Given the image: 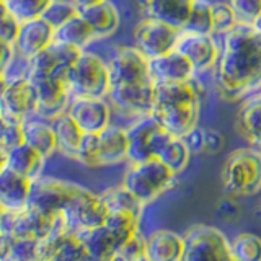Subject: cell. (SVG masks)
Returning a JSON list of instances; mask_svg holds the SVG:
<instances>
[{
	"label": "cell",
	"mask_w": 261,
	"mask_h": 261,
	"mask_svg": "<svg viewBox=\"0 0 261 261\" xmlns=\"http://www.w3.org/2000/svg\"><path fill=\"white\" fill-rule=\"evenodd\" d=\"M212 85L225 101L245 100L261 90V30L237 27L220 38V54L211 72Z\"/></svg>",
	"instance_id": "cell-1"
},
{
	"label": "cell",
	"mask_w": 261,
	"mask_h": 261,
	"mask_svg": "<svg viewBox=\"0 0 261 261\" xmlns=\"http://www.w3.org/2000/svg\"><path fill=\"white\" fill-rule=\"evenodd\" d=\"M199 77L191 82H153L152 116L176 137H186L199 126Z\"/></svg>",
	"instance_id": "cell-2"
},
{
	"label": "cell",
	"mask_w": 261,
	"mask_h": 261,
	"mask_svg": "<svg viewBox=\"0 0 261 261\" xmlns=\"http://www.w3.org/2000/svg\"><path fill=\"white\" fill-rule=\"evenodd\" d=\"M176 173L160 159L129 163L121 185L147 207L175 186Z\"/></svg>",
	"instance_id": "cell-3"
},
{
	"label": "cell",
	"mask_w": 261,
	"mask_h": 261,
	"mask_svg": "<svg viewBox=\"0 0 261 261\" xmlns=\"http://www.w3.org/2000/svg\"><path fill=\"white\" fill-rule=\"evenodd\" d=\"M224 191L232 198H248L261 191V153L240 147L228 153L222 167Z\"/></svg>",
	"instance_id": "cell-4"
},
{
	"label": "cell",
	"mask_w": 261,
	"mask_h": 261,
	"mask_svg": "<svg viewBox=\"0 0 261 261\" xmlns=\"http://www.w3.org/2000/svg\"><path fill=\"white\" fill-rule=\"evenodd\" d=\"M67 85L72 96H103L111 90L108 61L96 53L82 51L67 73Z\"/></svg>",
	"instance_id": "cell-5"
},
{
	"label": "cell",
	"mask_w": 261,
	"mask_h": 261,
	"mask_svg": "<svg viewBox=\"0 0 261 261\" xmlns=\"http://www.w3.org/2000/svg\"><path fill=\"white\" fill-rule=\"evenodd\" d=\"M183 235V261H235L230 240L217 227L194 224Z\"/></svg>",
	"instance_id": "cell-6"
},
{
	"label": "cell",
	"mask_w": 261,
	"mask_h": 261,
	"mask_svg": "<svg viewBox=\"0 0 261 261\" xmlns=\"http://www.w3.org/2000/svg\"><path fill=\"white\" fill-rule=\"evenodd\" d=\"M62 216L70 232H82L87 228H95L105 224L108 217V207L100 194L77 186L67 206L64 207Z\"/></svg>",
	"instance_id": "cell-7"
},
{
	"label": "cell",
	"mask_w": 261,
	"mask_h": 261,
	"mask_svg": "<svg viewBox=\"0 0 261 261\" xmlns=\"http://www.w3.org/2000/svg\"><path fill=\"white\" fill-rule=\"evenodd\" d=\"M126 129L129 137V163L157 159L162 147L173 136L163 129L152 114L130 121Z\"/></svg>",
	"instance_id": "cell-8"
},
{
	"label": "cell",
	"mask_w": 261,
	"mask_h": 261,
	"mask_svg": "<svg viewBox=\"0 0 261 261\" xmlns=\"http://www.w3.org/2000/svg\"><path fill=\"white\" fill-rule=\"evenodd\" d=\"M181 30L171 27V24L144 16V18L136 24L133 39L134 46L141 53H144L149 59L163 56L176 47L178 38Z\"/></svg>",
	"instance_id": "cell-9"
},
{
	"label": "cell",
	"mask_w": 261,
	"mask_h": 261,
	"mask_svg": "<svg viewBox=\"0 0 261 261\" xmlns=\"http://www.w3.org/2000/svg\"><path fill=\"white\" fill-rule=\"evenodd\" d=\"M79 185L64 181V179L47 178L41 175L33 179L31 191L28 198V207L35 209L47 217L59 216L67 206L73 191Z\"/></svg>",
	"instance_id": "cell-10"
},
{
	"label": "cell",
	"mask_w": 261,
	"mask_h": 261,
	"mask_svg": "<svg viewBox=\"0 0 261 261\" xmlns=\"http://www.w3.org/2000/svg\"><path fill=\"white\" fill-rule=\"evenodd\" d=\"M175 49L190 59L199 77L214 70L220 54V39L214 35L183 28Z\"/></svg>",
	"instance_id": "cell-11"
},
{
	"label": "cell",
	"mask_w": 261,
	"mask_h": 261,
	"mask_svg": "<svg viewBox=\"0 0 261 261\" xmlns=\"http://www.w3.org/2000/svg\"><path fill=\"white\" fill-rule=\"evenodd\" d=\"M113 84H152L150 59L136 46H121L108 57Z\"/></svg>",
	"instance_id": "cell-12"
},
{
	"label": "cell",
	"mask_w": 261,
	"mask_h": 261,
	"mask_svg": "<svg viewBox=\"0 0 261 261\" xmlns=\"http://www.w3.org/2000/svg\"><path fill=\"white\" fill-rule=\"evenodd\" d=\"M36 93V116L53 121L67 113L72 100L67 79L64 77H33L30 79Z\"/></svg>",
	"instance_id": "cell-13"
},
{
	"label": "cell",
	"mask_w": 261,
	"mask_h": 261,
	"mask_svg": "<svg viewBox=\"0 0 261 261\" xmlns=\"http://www.w3.org/2000/svg\"><path fill=\"white\" fill-rule=\"evenodd\" d=\"M106 98L111 103L114 113H119L121 116L134 121L152 113L153 82L152 84H113Z\"/></svg>",
	"instance_id": "cell-14"
},
{
	"label": "cell",
	"mask_w": 261,
	"mask_h": 261,
	"mask_svg": "<svg viewBox=\"0 0 261 261\" xmlns=\"http://www.w3.org/2000/svg\"><path fill=\"white\" fill-rule=\"evenodd\" d=\"M67 113L84 133L100 134L113 122V106L103 96H72Z\"/></svg>",
	"instance_id": "cell-15"
},
{
	"label": "cell",
	"mask_w": 261,
	"mask_h": 261,
	"mask_svg": "<svg viewBox=\"0 0 261 261\" xmlns=\"http://www.w3.org/2000/svg\"><path fill=\"white\" fill-rule=\"evenodd\" d=\"M82 54V49L54 41L46 49L31 57V77H64L67 79L69 69Z\"/></svg>",
	"instance_id": "cell-16"
},
{
	"label": "cell",
	"mask_w": 261,
	"mask_h": 261,
	"mask_svg": "<svg viewBox=\"0 0 261 261\" xmlns=\"http://www.w3.org/2000/svg\"><path fill=\"white\" fill-rule=\"evenodd\" d=\"M0 113L10 122H23L36 116V93L30 80L8 84L0 96Z\"/></svg>",
	"instance_id": "cell-17"
},
{
	"label": "cell",
	"mask_w": 261,
	"mask_h": 261,
	"mask_svg": "<svg viewBox=\"0 0 261 261\" xmlns=\"http://www.w3.org/2000/svg\"><path fill=\"white\" fill-rule=\"evenodd\" d=\"M56 41V30L43 16L21 21L18 35L12 44L16 53L27 57H33Z\"/></svg>",
	"instance_id": "cell-18"
},
{
	"label": "cell",
	"mask_w": 261,
	"mask_h": 261,
	"mask_svg": "<svg viewBox=\"0 0 261 261\" xmlns=\"http://www.w3.org/2000/svg\"><path fill=\"white\" fill-rule=\"evenodd\" d=\"M153 82H191L198 77L194 65L176 49L150 59Z\"/></svg>",
	"instance_id": "cell-19"
},
{
	"label": "cell",
	"mask_w": 261,
	"mask_h": 261,
	"mask_svg": "<svg viewBox=\"0 0 261 261\" xmlns=\"http://www.w3.org/2000/svg\"><path fill=\"white\" fill-rule=\"evenodd\" d=\"M100 167H113L129 162V137L126 126L111 124L98 134Z\"/></svg>",
	"instance_id": "cell-20"
},
{
	"label": "cell",
	"mask_w": 261,
	"mask_h": 261,
	"mask_svg": "<svg viewBox=\"0 0 261 261\" xmlns=\"http://www.w3.org/2000/svg\"><path fill=\"white\" fill-rule=\"evenodd\" d=\"M185 235L167 228H159L147 235V259L149 261H183Z\"/></svg>",
	"instance_id": "cell-21"
},
{
	"label": "cell",
	"mask_w": 261,
	"mask_h": 261,
	"mask_svg": "<svg viewBox=\"0 0 261 261\" xmlns=\"http://www.w3.org/2000/svg\"><path fill=\"white\" fill-rule=\"evenodd\" d=\"M237 130L251 149L261 153V93L247 96L237 114Z\"/></svg>",
	"instance_id": "cell-22"
},
{
	"label": "cell",
	"mask_w": 261,
	"mask_h": 261,
	"mask_svg": "<svg viewBox=\"0 0 261 261\" xmlns=\"http://www.w3.org/2000/svg\"><path fill=\"white\" fill-rule=\"evenodd\" d=\"M33 179L5 167L0 171V204L4 209L20 211L28 206Z\"/></svg>",
	"instance_id": "cell-23"
},
{
	"label": "cell",
	"mask_w": 261,
	"mask_h": 261,
	"mask_svg": "<svg viewBox=\"0 0 261 261\" xmlns=\"http://www.w3.org/2000/svg\"><path fill=\"white\" fill-rule=\"evenodd\" d=\"M144 16L165 21L183 30L188 23L193 0H141Z\"/></svg>",
	"instance_id": "cell-24"
},
{
	"label": "cell",
	"mask_w": 261,
	"mask_h": 261,
	"mask_svg": "<svg viewBox=\"0 0 261 261\" xmlns=\"http://www.w3.org/2000/svg\"><path fill=\"white\" fill-rule=\"evenodd\" d=\"M80 15L92 27L96 39L113 36L121 24L119 10L111 0H101L98 4L80 8Z\"/></svg>",
	"instance_id": "cell-25"
},
{
	"label": "cell",
	"mask_w": 261,
	"mask_h": 261,
	"mask_svg": "<svg viewBox=\"0 0 261 261\" xmlns=\"http://www.w3.org/2000/svg\"><path fill=\"white\" fill-rule=\"evenodd\" d=\"M23 136L24 142L31 145L39 153H43L46 159H49L54 152H57L56 133L51 121L38 116L23 121Z\"/></svg>",
	"instance_id": "cell-26"
},
{
	"label": "cell",
	"mask_w": 261,
	"mask_h": 261,
	"mask_svg": "<svg viewBox=\"0 0 261 261\" xmlns=\"http://www.w3.org/2000/svg\"><path fill=\"white\" fill-rule=\"evenodd\" d=\"M44 163H46L44 155L35 150L27 142L13 147L7 153V167L30 179H36L41 176Z\"/></svg>",
	"instance_id": "cell-27"
},
{
	"label": "cell",
	"mask_w": 261,
	"mask_h": 261,
	"mask_svg": "<svg viewBox=\"0 0 261 261\" xmlns=\"http://www.w3.org/2000/svg\"><path fill=\"white\" fill-rule=\"evenodd\" d=\"M51 122L56 133L57 152H61L65 157L75 160L79 147L82 144V139H84L85 133L82 130V127L77 124L75 119H73L69 113L61 114V116H57Z\"/></svg>",
	"instance_id": "cell-28"
},
{
	"label": "cell",
	"mask_w": 261,
	"mask_h": 261,
	"mask_svg": "<svg viewBox=\"0 0 261 261\" xmlns=\"http://www.w3.org/2000/svg\"><path fill=\"white\" fill-rule=\"evenodd\" d=\"M77 235L80 237L82 243H84L85 251L98 259L108 261L119 250L118 242L114 240V237L105 225L87 228V230L77 232Z\"/></svg>",
	"instance_id": "cell-29"
},
{
	"label": "cell",
	"mask_w": 261,
	"mask_h": 261,
	"mask_svg": "<svg viewBox=\"0 0 261 261\" xmlns=\"http://www.w3.org/2000/svg\"><path fill=\"white\" fill-rule=\"evenodd\" d=\"M95 39L96 36L92 27L85 21V18L80 15V12L79 15H75L73 18L65 21L62 27L56 30V41L82 49V51H85V47H88Z\"/></svg>",
	"instance_id": "cell-30"
},
{
	"label": "cell",
	"mask_w": 261,
	"mask_h": 261,
	"mask_svg": "<svg viewBox=\"0 0 261 261\" xmlns=\"http://www.w3.org/2000/svg\"><path fill=\"white\" fill-rule=\"evenodd\" d=\"M191 153L193 152L185 137L171 136L165 142V145L162 147L157 159H160L167 167H170L176 175H179L188 168V165H190Z\"/></svg>",
	"instance_id": "cell-31"
},
{
	"label": "cell",
	"mask_w": 261,
	"mask_h": 261,
	"mask_svg": "<svg viewBox=\"0 0 261 261\" xmlns=\"http://www.w3.org/2000/svg\"><path fill=\"white\" fill-rule=\"evenodd\" d=\"M100 196L105 201L106 207H108V212L119 211V212H133V214L144 216L145 206L122 185L108 188V190L100 193Z\"/></svg>",
	"instance_id": "cell-32"
},
{
	"label": "cell",
	"mask_w": 261,
	"mask_h": 261,
	"mask_svg": "<svg viewBox=\"0 0 261 261\" xmlns=\"http://www.w3.org/2000/svg\"><path fill=\"white\" fill-rule=\"evenodd\" d=\"M235 261H261V237L243 232L230 242Z\"/></svg>",
	"instance_id": "cell-33"
},
{
	"label": "cell",
	"mask_w": 261,
	"mask_h": 261,
	"mask_svg": "<svg viewBox=\"0 0 261 261\" xmlns=\"http://www.w3.org/2000/svg\"><path fill=\"white\" fill-rule=\"evenodd\" d=\"M237 24L239 20L227 0L212 2V35L220 39L227 33H230Z\"/></svg>",
	"instance_id": "cell-34"
},
{
	"label": "cell",
	"mask_w": 261,
	"mask_h": 261,
	"mask_svg": "<svg viewBox=\"0 0 261 261\" xmlns=\"http://www.w3.org/2000/svg\"><path fill=\"white\" fill-rule=\"evenodd\" d=\"M185 30L212 35V2L211 0H193L191 13Z\"/></svg>",
	"instance_id": "cell-35"
},
{
	"label": "cell",
	"mask_w": 261,
	"mask_h": 261,
	"mask_svg": "<svg viewBox=\"0 0 261 261\" xmlns=\"http://www.w3.org/2000/svg\"><path fill=\"white\" fill-rule=\"evenodd\" d=\"M2 75L5 77L7 84L13 82L30 80L31 77V57H27L20 53H16L12 46V53L8 56L2 67Z\"/></svg>",
	"instance_id": "cell-36"
},
{
	"label": "cell",
	"mask_w": 261,
	"mask_h": 261,
	"mask_svg": "<svg viewBox=\"0 0 261 261\" xmlns=\"http://www.w3.org/2000/svg\"><path fill=\"white\" fill-rule=\"evenodd\" d=\"M80 8L73 0H53V4L49 5L44 13L43 18L51 24L54 30H57L65 21H69L75 15H79Z\"/></svg>",
	"instance_id": "cell-37"
},
{
	"label": "cell",
	"mask_w": 261,
	"mask_h": 261,
	"mask_svg": "<svg viewBox=\"0 0 261 261\" xmlns=\"http://www.w3.org/2000/svg\"><path fill=\"white\" fill-rule=\"evenodd\" d=\"M12 12L18 16L20 21L43 16L44 10L53 4V0H7Z\"/></svg>",
	"instance_id": "cell-38"
},
{
	"label": "cell",
	"mask_w": 261,
	"mask_h": 261,
	"mask_svg": "<svg viewBox=\"0 0 261 261\" xmlns=\"http://www.w3.org/2000/svg\"><path fill=\"white\" fill-rule=\"evenodd\" d=\"M239 20V24H255L261 20V0H227Z\"/></svg>",
	"instance_id": "cell-39"
},
{
	"label": "cell",
	"mask_w": 261,
	"mask_h": 261,
	"mask_svg": "<svg viewBox=\"0 0 261 261\" xmlns=\"http://www.w3.org/2000/svg\"><path fill=\"white\" fill-rule=\"evenodd\" d=\"M20 24L21 21L8 7L7 0H0V41L12 46L18 35Z\"/></svg>",
	"instance_id": "cell-40"
},
{
	"label": "cell",
	"mask_w": 261,
	"mask_h": 261,
	"mask_svg": "<svg viewBox=\"0 0 261 261\" xmlns=\"http://www.w3.org/2000/svg\"><path fill=\"white\" fill-rule=\"evenodd\" d=\"M77 162L82 165L90 167V168H98L100 167V145H98V134H90L85 133L82 144L77 152Z\"/></svg>",
	"instance_id": "cell-41"
},
{
	"label": "cell",
	"mask_w": 261,
	"mask_h": 261,
	"mask_svg": "<svg viewBox=\"0 0 261 261\" xmlns=\"http://www.w3.org/2000/svg\"><path fill=\"white\" fill-rule=\"evenodd\" d=\"M7 261H38V240L13 239Z\"/></svg>",
	"instance_id": "cell-42"
},
{
	"label": "cell",
	"mask_w": 261,
	"mask_h": 261,
	"mask_svg": "<svg viewBox=\"0 0 261 261\" xmlns=\"http://www.w3.org/2000/svg\"><path fill=\"white\" fill-rule=\"evenodd\" d=\"M118 253L127 261H142L144 258H147V235H144L142 230H137L118 250Z\"/></svg>",
	"instance_id": "cell-43"
},
{
	"label": "cell",
	"mask_w": 261,
	"mask_h": 261,
	"mask_svg": "<svg viewBox=\"0 0 261 261\" xmlns=\"http://www.w3.org/2000/svg\"><path fill=\"white\" fill-rule=\"evenodd\" d=\"M24 142V136H23V122H10L7 121V126L0 137V145L5 147L7 150L13 149V147L20 145Z\"/></svg>",
	"instance_id": "cell-44"
},
{
	"label": "cell",
	"mask_w": 261,
	"mask_h": 261,
	"mask_svg": "<svg viewBox=\"0 0 261 261\" xmlns=\"http://www.w3.org/2000/svg\"><path fill=\"white\" fill-rule=\"evenodd\" d=\"M224 147V137L216 129H202V152L217 153Z\"/></svg>",
	"instance_id": "cell-45"
},
{
	"label": "cell",
	"mask_w": 261,
	"mask_h": 261,
	"mask_svg": "<svg viewBox=\"0 0 261 261\" xmlns=\"http://www.w3.org/2000/svg\"><path fill=\"white\" fill-rule=\"evenodd\" d=\"M12 53V46L10 44H5L4 41H0V72H2V67L5 61L8 59V56Z\"/></svg>",
	"instance_id": "cell-46"
},
{
	"label": "cell",
	"mask_w": 261,
	"mask_h": 261,
	"mask_svg": "<svg viewBox=\"0 0 261 261\" xmlns=\"http://www.w3.org/2000/svg\"><path fill=\"white\" fill-rule=\"evenodd\" d=\"M7 153H8V150L5 149V147L0 145V171L7 167Z\"/></svg>",
	"instance_id": "cell-47"
},
{
	"label": "cell",
	"mask_w": 261,
	"mask_h": 261,
	"mask_svg": "<svg viewBox=\"0 0 261 261\" xmlns=\"http://www.w3.org/2000/svg\"><path fill=\"white\" fill-rule=\"evenodd\" d=\"M73 2L77 4L79 8H84V7H88V5H93V4L101 2V0H73Z\"/></svg>",
	"instance_id": "cell-48"
},
{
	"label": "cell",
	"mask_w": 261,
	"mask_h": 261,
	"mask_svg": "<svg viewBox=\"0 0 261 261\" xmlns=\"http://www.w3.org/2000/svg\"><path fill=\"white\" fill-rule=\"evenodd\" d=\"M7 80H5V77L2 75V72H0V96L4 95V92H5V88H7Z\"/></svg>",
	"instance_id": "cell-49"
},
{
	"label": "cell",
	"mask_w": 261,
	"mask_h": 261,
	"mask_svg": "<svg viewBox=\"0 0 261 261\" xmlns=\"http://www.w3.org/2000/svg\"><path fill=\"white\" fill-rule=\"evenodd\" d=\"M2 214H4V207H2V204H0V217H2Z\"/></svg>",
	"instance_id": "cell-50"
},
{
	"label": "cell",
	"mask_w": 261,
	"mask_h": 261,
	"mask_svg": "<svg viewBox=\"0 0 261 261\" xmlns=\"http://www.w3.org/2000/svg\"><path fill=\"white\" fill-rule=\"evenodd\" d=\"M255 27H256V28H259V30H261V20H259V21H258V23H256V24H255Z\"/></svg>",
	"instance_id": "cell-51"
},
{
	"label": "cell",
	"mask_w": 261,
	"mask_h": 261,
	"mask_svg": "<svg viewBox=\"0 0 261 261\" xmlns=\"http://www.w3.org/2000/svg\"><path fill=\"white\" fill-rule=\"evenodd\" d=\"M259 214H261V202H259Z\"/></svg>",
	"instance_id": "cell-52"
},
{
	"label": "cell",
	"mask_w": 261,
	"mask_h": 261,
	"mask_svg": "<svg viewBox=\"0 0 261 261\" xmlns=\"http://www.w3.org/2000/svg\"><path fill=\"white\" fill-rule=\"evenodd\" d=\"M0 116H2V113H0Z\"/></svg>",
	"instance_id": "cell-53"
},
{
	"label": "cell",
	"mask_w": 261,
	"mask_h": 261,
	"mask_svg": "<svg viewBox=\"0 0 261 261\" xmlns=\"http://www.w3.org/2000/svg\"><path fill=\"white\" fill-rule=\"evenodd\" d=\"M259 93H261V90H259Z\"/></svg>",
	"instance_id": "cell-54"
}]
</instances>
